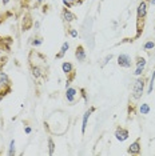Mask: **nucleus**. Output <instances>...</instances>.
Listing matches in <instances>:
<instances>
[{"instance_id":"393cba45","label":"nucleus","mask_w":155,"mask_h":156,"mask_svg":"<svg viewBox=\"0 0 155 156\" xmlns=\"http://www.w3.org/2000/svg\"><path fill=\"white\" fill-rule=\"evenodd\" d=\"M34 27H35V30L38 31L39 27H40V22H35V23H34Z\"/></svg>"},{"instance_id":"f3484780","label":"nucleus","mask_w":155,"mask_h":156,"mask_svg":"<svg viewBox=\"0 0 155 156\" xmlns=\"http://www.w3.org/2000/svg\"><path fill=\"white\" fill-rule=\"evenodd\" d=\"M136 62H135V66L136 67H142V68H144V67H146V59L144 58H142V56H136Z\"/></svg>"},{"instance_id":"20e7f679","label":"nucleus","mask_w":155,"mask_h":156,"mask_svg":"<svg viewBox=\"0 0 155 156\" xmlns=\"http://www.w3.org/2000/svg\"><path fill=\"white\" fill-rule=\"evenodd\" d=\"M62 19H63V22H64L66 24H70V23H72V22H75L76 20V15L70 8L64 7L63 11H62Z\"/></svg>"},{"instance_id":"f257e3e1","label":"nucleus","mask_w":155,"mask_h":156,"mask_svg":"<svg viewBox=\"0 0 155 156\" xmlns=\"http://www.w3.org/2000/svg\"><path fill=\"white\" fill-rule=\"evenodd\" d=\"M12 92L11 79L5 72L0 71V100H3L7 95Z\"/></svg>"},{"instance_id":"cd10ccee","label":"nucleus","mask_w":155,"mask_h":156,"mask_svg":"<svg viewBox=\"0 0 155 156\" xmlns=\"http://www.w3.org/2000/svg\"><path fill=\"white\" fill-rule=\"evenodd\" d=\"M150 4H153V5H155V0H150Z\"/></svg>"},{"instance_id":"bb28decb","label":"nucleus","mask_w":155,"mask_h":156,"mask_svg":"<svg viewBox=\"0 0 155 156\" xmlns=\"http://www.w3.org/2000/svg\"><path fill=\"white\" fill-rule=\"evenodd\" d=\"M2 3H3V5H7L9 3V0H2Z\"/></svg>"},{"instance_id":"c85d7f7f","label":"nucleus","mask_w":155,"mask_h":156,"mask_svg":"<svg viewBox=\"0 0 155 156\" xmlns=\"http://www.w3.org/2000/svg\"><path fill=\"white\" fill-rule=\"evenodd\" d=\"M36 2H38V4H39V3H41V2H43V0H36Z\"/></svg>"},{"instance_id":"a878e982","label":"nucleus","mask_w":155,"mask_h":156,"mask_svg":"<svg viewBox=\"0 0 155 156\" xmlns=\"http://www.w3.org/2000/svg\"><path fill=\"white\" fill-rule=\"evenodd\" d=\"M4 17H5V15H2V12H0V23L4 20Z\"/></svg>"},{"instance_id":"7ed1b4c3","label":"nucleus","mask_w":155,"mask_h":156,"mask_svg":"<svg viewBox=\"0 0 155 156\" xmlns=\"http://www.w3.org/2000/svg\"><path fill=\"white\" fill-rule=\"evenodd\" d=\"M118 66L122 68H131L132 66V59L127 54H121L118 56Z\"/></svg>"},{"instance_id":"412c9836","label":"nucleus","mask_w":155,"mask_h":156,"mask_svg":"<svg viewBox=\"0 0 155 156\" xmlns=\"http://www.w3.org/2000/svg\"><path fill=\"white\" fill-rule=\"evenodd\" d=\"M143 71H144V68H142V67H136V69H135V72H134V75H135V76H142Z\"/></svg>"},{"instance_id":"b1692460","label":"nucleus","mask_w":155,"mask_h":156,"mask_svg":"<svg viewBox=\"0 0 155 156\" xmlns=\"http://www.w3.org/2000/svg\"><path fill=\"white\" fill-rule=\"evenodd\" d=\"M24 132H26L27 135H30L31 132H32V128H31V127H30V126H27V127H26V128H24Z\"/></svg>"},{"instance_id":"6e6552de","label":"nucleus","mask_w":155,"mask_h":156,"mask_svg":"<svg viewBox=\"0 0 155 156\" xmlns=\"http://www.w3.org/2000/svg\"><path fill=\"white\" fill-rule=\"evenodd\" d=\"M75 58H76V60H78L79 63L86 62L87 54H86V51H84V47H83V45H78V47H76V49H75Z\"/></svg>"},{"instance_id":"c756f323","label":"nucleus","mask_w":155,"mask_h":156,"mask_svg":"<svg viewBox=\"0 0 155 156\" xmlns=\"http://www.w3.org/2000/svg\"><path fill=\"white\" fill-rule=\"evenodd\" d=\"M146 2H149V0H146Z\"/></svg>"},{"instance_id":"423d86ee","label":"nucleus","mask_w":155,"mask_h":156,"mask_svg":"<svg viewBox=\"0 0 155 156\" xmlns=\"http://www.w3.org/2000/svg\"><path fill=\"white\" fill-rule=\"evenodd\" d=\"M128 136H130V132H128V129H126V128H123V127H118V128L115 129V137H116V140L118 141H126L128 139Z\"/></svg>"},{"instance_id":"aec40b11","label":"nucleus","mask_w":155,"mask_h":156,"mask_svg":"<svg viewBox=\"0 0 155 156\" xmlns=\"http://www.w3.org/2000/svg\"><path fill=\"white\" fill-rule=\"evenodd\" d=\"M68 34H70V36L74 39L78 37V35H79L78 34V30H75V28H68Z\"/></svg>"},{"instance_id":"2eb2a0df","label":"nucleus","mask_w":155,"mask_h":156,"mask_svg":"<svg viewBox=\"0 0 155 156\" xmlns=\"http://www.w3.org/2000/svg\"><path fill=\"white\" fill-rule=\"evenodd\" d=\"M139 112L142 113V115H149V112H150V105L147 104V103H143V104H140Z\"/></svg>"},{"instance_id":"4468645a","label":"nucleus","mask_w":155,"mask_h":156,"mask_svg":"<svg viewBox=\"0 0 155 156\" xmlns=\"http://www.w3.org/2000/svg\"><path fill=\"white\" fill-rule=\"evenodd\" d=\"M55 154V143L52 137H48V155H54Z\"/></svg>"},{"instance_id":"39448f33","label":"nucleus","mask_w":155,"mask_h":156,"mask_svg":"<svg viewBox=\"0 0 155 156\" xmlns=\"http://www.w3.org/2000/svg\"><path fill=\"white\" fill-rule=\"evenodd\" d=\"M142 152V144H140V137H138L134 143H131L127 148V154L130 155H139Z\"/></svg>"},{"instance_id":"5701e85b","label":"nucleus","mask_w":155,"mask_h":156,"mask_svg":"<svg viewBox=\"0 0 155 156\" xmlns=\"http://www.w3.org/2000/svg\"><path fill=\"white\" fill-rule=\"evenodd\" d=\"M80 92H82V96L84 98V100L88 101V98H87V95H86V90H84V88H80Z\"/></svg>"},{"instance_id":"9b49d317","label":"nucleus","mask_w":155,"mask_h":156,"mask_svg":"<svg viewBox=\"0 0 155 156\" xmlns=\"http://www.w3.org/2000/svg\"><path fill=\"white\" fill-rule=\"evenodd\" d=\"M62 71L66 73V75H70L71 72H74V66L70 62H63L62 64Z\"/></svg>"},{"instance_id":"f03ea898","label":"nucleus","mask_w":155,"mask_h":156,"mask_svg":"<svg viewBox=\"0 0 155 156\" xmlns=\"http://www.w3.org/2000/svg\"><path fill=\"white\" fill-rule=\"evenodd\" d=\"M146 81L147 79L146 77H138L135 81H134V87H132V98L135 99V100H138V99L142 98L143 92H144V87H146Z\"/></svg>"},{"instance_id":"0eeeda50","label":"nucleus","mask_w":155,"mask_h":156,"mask_svg":"<svg viewBox=\"0 0 155 156\" xmlns=\"http://www.w3.org/2000/svg\"><path fill=\"white\" fill-rule=\"evenodd\" d=\"M95 107H90V109H87L86 112H84V115H83V122H82V135L86 133V129H87V124H88V119H90V116H91V113H92L95 111Z\"/></svg>"},{"instance_id":"f8f14e48","label":"nucleus","mask_w":155,"mask_h":156,"mask_svg":"<svg viewBox=\"0 0 155 156\" xmlns=\"http://www.w3.org/2000/svg\"><path fill=\"white\" fill-rule=\"evenodd\" d=\"M154 48H155V41L154 40H147L146 43L143 44V49H144V51H147V52L153 51Z\"/></svg>"},{"instance_id":"a211bd4d","label":"nucleus","mask_w":155,"mask_h":156,"mask_svg":"<svg viewBox=\"0 0 155 156\" xmlns=\"http://www.w3.org/2000/svg\"><path fill=\"white\" fill-rule=\"evenodd\" d=\"M134 116H135V107H134V104L130 103L128 104V120L134 119Z\"/></svg>"},{"instance_id":"dca6fc26","label":"nucleus","mask_w":155,"mask_h":156,"mask_svg":"<svg viewBox=\"0 0 155 156\" xmlns=\"http://www.w3.org/2000/svg\"><path fill=\"white\" fill-rule=\"evenodd\" d=\"M154 81H155V68L153 71V75H151V79H150V83H149V90H147V94H153V90H154Z\"/></svg>"},{"instance_id":"6ab92c4d","label":"nucleus","mask_w":155,"mask_h":156,"mask_svg":"<svg viewBox=\"0 0 155 156\" xmlns=\"http://www.w3.org/2000/svg\"><path fill=\"white\" fill-rule=\"evenodd\" d=\"M31 44H32L34 47H39V45L43 44V39L41 37H34L32 41H31Z\"/></svg>"},{"instance_id":"1a4fd4ad","label":"nucleus","mask_w":155,"mask_h":156,"mask_svg":"<svg viewBox=\"0 0 155 156\" xmlns=\"http://www.w3.org/2000/svg\"><path fill=\"white\" fill-rule=\"evenodd\" d=\"M76 95H78V91L76 88L74 87H67L66 88V99L68 103H74L76 100Z\"/></svg>"},{"instance_id":"9d476101","label":"nucleus","mask_w":155,"mask_h":156,"mask_svg":"<svg viewBox=\"0 0 155 156\" xmlns=\"http://www.w3.org/2000/svg\"><path fill=\"white\" fill-rule=\"evenodd\" d=\"M68 48H70V43H68V41H64V43L62 44V47H60V52H59V54H56L55 58L56 59H63V56L67 54Z\"/></svg>"},{"instance_id":"4be33fe9","label":"nucleus","mask_w":155,"mask_h":156,"mask_svg":"<svg viewBox=\"0 0 155 156\" xmlns=\"http://www.w3.org/2000/svg\"><path fill=\"white\" fill-rule=\"evenodd\" d=\"M111 59H112V55H107V56H106V59H104V62H103V64H102V67H104L108 62H110Z\"/></svg>"},{"instance_id":"ddd939ff","label":"nucleus","mask_w":155,"mask_h":156,"mask_svg":"<svg viewBox=\"0 0 155 156\" xmlns=\"http://www.w3.org/2000/svg\"><path fill=\"white\" fill-rule=\"evenodd\" d=\"M15 145H16V143H15V140H11V141H9V147H8V152H7V154H8L9 156H13V155H15L16 154V147H15Z\"/></svg>"}]
</instances>
